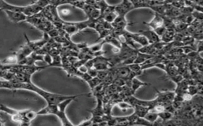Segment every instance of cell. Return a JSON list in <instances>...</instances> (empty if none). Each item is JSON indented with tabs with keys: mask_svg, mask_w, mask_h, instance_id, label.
Returning <instances> with one entry per match:
<instances>
[{
	"mask_svg": "<svg viewBox=\"0 0 203 126\" xmlns=\"http://www.w3.org/2000/svg\"><path fill=\"white\" fill-rule=\"evenodd\" d=\"M11 81V89H23V90L31 91V92H35L38 94L40 96H42L44 99L47 102L48 105H57L60 103V102L65 100L67 99H77L78 97L80 96H87V94H83V95H77V96H64V95H59V94H54L52 92H47V91L43 90L41 88L37 87L35 85L34 83L30 82H26V83H22L17 80H12Z\"/></svg>",
	"mask_w": 203,
	"mask_h": 126,
	"instance_id": "6da1fadb",
	"label": "cell"
},
{
	"mask_svg": "<svg viewBox=\"0 0 203 126\" xmlns=\"http://www.w3.org/2000/svg\"><path fill=\"white\" fill-rule=\"evenodd\" d=\"M75 100V99H67L65 100L60 102V103L57 105H48L46 107L43 108L37 113L38 115H45V114H54L56 116L58 117L60 120L62 122V124L66 126L73 125L70 121L68 120L67 117L66 116V109L71 102Z\"/></svg>",
	"mask_w": 203,
	"mask_h": 126,
	"instance_id": "7a4b0ae2",
	"label": "cell"
},
{
	"mask_svg": "<svg viewBox=\"0 0 203 126\" xmlns=\"http://www.w3.org/2000/svg\"><path fill=\"white\" fill-rule=\"evenodd\" d=\"M4 12L7 14L9 19L14 23H19L22 21H26L27 16L21 12H14L11 10H4Z\"/></svg>",
	"mask_w": 203,
	"mask_h": 126,
	"instance_id": "3957f363",
	"label": "cell"
},
{
	"mask_svg": "<svg viewBox=\"0 0 203 126\" xmlns=\"http://www.w3.org/2000/svg\"><path fill=\"white\" fill-rule=\"evenodd\" d=\"M138 33L145 36L148 41V43H155L160 41V37L153 30H140Z\"/></svg>",
	"mask_w": 203,
	"mask_h": 126,
	"instance_id": "277c9868",
	"label": "cell"
},
{
	"mask_svg": "<svg viewBox=\"0 0 203 126\" xmlns=\"http://www.w3.org/2000/svg\"><path fill=\"white\" fill-rule=\"evenodd\" d=\"M144 24L147 25L149 26L150 28L152 29V30L157 29V28L160 27V26L164 25V20H163V17L161 14H159L157 13H155V17L152 20L148 23H144Z\"/></svg>",
	"mask_w": 203,
	"mask_h": 126,
	"instance_id": "5b68a950",
	"label": "cell"
},
{
	"mask_svg": "<svg viewBox=\"0 0 203 126\" xmlns=\"http://www.w3.org/2000/svg\"><path fill=\"white\" fill-rule=\"evenodd\" d=\"M129 36L132 38L133 41H134L135 43H139V44L141 45V47L143 46H146V45L149 44L148 43V41L147 40L146 38L144 36H142L140 33H129Z\"/></svg>",
	"mask_w": 203,
	"mask_h": 126,
	"instance_id": "8992f818",
	"label": "cell"
},
{
	"mask_svg": "<svg viewBox=\"0 0 203 126\" xmlns=\"http://www.w3.org/2000/svg\"><path fill=\"white\" fill-rule=\"evenodd\" d=\"M97 99V106L94 110H90L92 115L95 116H102L104 114V109H103V102L102 99L96 98Z\"/></svg>",
	"mask_w": 203,
	"mask_h": 126,
	"instance_id": "52a82bcc",
	"label": "cell"
},
{
	"mask_svg": "<svg viewBox=\"0 0 203 126\" xmlns=\"http://www.w3.org/2000/svg\"><path fill=\"white\" fill-rule=\"evenodd\" d=\"M149 85H150L149 83L141 81V80H139L138 79H136V77H134V78L132 80V82H131L130 88H131V91H132V93L134 95L135 92L137 91L138 88H140V87H141V86H149Z\"/></svg>",
	"mask_w": 203,
	"mask_h": 126,
	"instance_id": "ba28073f",
	"label": "cell"
},
{
	"mask_svg": "<svg viewBox=\"0 0 203 126\" xmlns=\"http://www.w3.org/2000/svg\"><path fill=\"white\" fill-rule=\"evenodd\" d=\"M175 33H176L175 31L167 30V29H166L164 34L160 36V41L166 43H171V41H173V39H174Z\"/></svg>",
	"mask_w": 203,
	"mask_h": 126,
	"instance_id": "9c48e42d",
	"label": "cell"
},
{
	"mask_svg": "<svg viewBox=\"0 0 203 126\" xmlns=\"http://www.w3.org/2000/svg\"><path fill=\"white\" fill-rule=\"evenodd\" d=\"M134 110V114L136 116L140 117V118H144L146 115L147 113L150 110V109L147 106H140V105H136L133 107Z\"/></svg>",
	"mask_w": 203,
	"mask_h": 126,
	"instance_id": "30bf717a",
	"label": "cell"
},
{
	"mask_svg": "<svg viewBox=\"0 0 203 126\" xmlns=\"http://www.w3.org/2000/svg\"><path fill=\"white\" fill-rule=\"evenodd\" d=\"M102 40H104V42L107 43H111V44L113 45V46L115 47L117 49H120L121 47V43L120 41L118 40V39H117V38L114 37V36H113L111 33H110V35H108L107 36H106L105 38H104Z\"/></svg>",
	"mask_w": 203,
	"mask_h": 126,
	"instance_id": "8fae6325",
	"label": "cell"
},
{
	"mask_svg": "<svg viewBox=\"0 0 203 126\" xmlns=\"http://www.w3.org/2000/svg\"><path fill=\"white\" fill-rule=\"evenodd\" d=\"M145 119H146L147 121H149L150 123L153 124V122H155L157 119H158V114L152 110H149L146 114L145 117H144Z\"/></svg>",
	"mask_w": 203,
	"mask_h": 126,
	"instance_id": "7c38bea8",
	"label": "cell"
},
{
	"mask_svg": "<svg viewBox=\"0 0 203 126\" xmlns=\"http://www.w3.org/2000/svg\"><path fill=\"white\" fill-rule=\"evenodd\" d=\"M172 118H173V114L165 110L158 113V118L161 121H167V120L171 119Z\"/></svg>",
	"mask_w": 203,
	"mask_h": 126,
	"instance_id": "4fadbf2b",
	"label": "cell"
},
{
	"mask_svg": "<svg viewBox=\"0 0 203 126\" xmlns=\"http://www.w3.org/2000/svg\"><path fill=\"white\" fill-rule=\"evenodd\" d=\"M129 67V69L130 70V71L135 73L137 76H140L142 73L143 70H141V66L140 64H136V63H132V64H129V65H127Z\"/></svg>",
	"mask_w": 203,
	"mask_h": 126,
	"instance_id": "5bb4252c",
	"label": "cell"
},
{
	"mask_svg": "<svg viewBox=\"0 0 203 126\" xmlns=\"http://www.w3.org/2000/svg\"><path fill=\"white\" fill-rule=\"evenodd\" d=\"M101 82H102L101 80H99L98 77H95L90 79V80L87 81V83L89 84L90 88H91V90H93V89L95 88L97 85H98Z\"/></svg>",
	"mask_w": 203,
	"mask_h": 126,
	"instance_id": "9a60e30c",
	"label": "cell"
},
{
	"mask_svg": "<svg viewBox=\"0 0 203 126\" xmlns=\"http://www.w3.org/2000/svg\"><path fill=\"white\" fill-rule=\"evenodd\" d=\"M130 2L132 3V5L133 6V8L137 9V8H148V6L145 3H144L141 0H129Z\"/></svg>",
	"mask_w": 203,
	"mask_h": 126,
	"instance_id": "2e32d148",
	"label": "cell"
},
{
	"mask_svg": "<svg viewBox=\"0 0 203 126\" xmlns=\"http://www.w3.org/2000/svg\"><path fill=\"white\" fill-rule=\"evenodd\" d=\"M37 116V112H34V111L31 110H26V114H25V117H26V120H27L28 121L30 122V121H33Z\"/></svg>",
	"mask_w": 203,
	"mask_h": 126,
	"instance_id": "e0dca14e",
	"label": "cell"
},
{
	"mask_svg": "<svg viewBox=\"0 0 203 126\" xmlns=\"http://www.w3.org/2000/svg\"><path fill=\"white\" fill-rule=\"evenodd\" d=\"M117 105L119 106V108L123 111H126L128 110L133 109V106H131L129 103H128V102H125V101H121Z\"/></svg>",
	"mask_w": 203,
	"mask_h": 126,
	"instance_id": "ac0fdd59",
	"label": "cell"
},
{
	"mask_svg": "<svg viewBox=\"0 0 203 126\" xmlns=\"http://www.w3.org/2000/svg\"><path fill=\"white\" fill-rule=\"evenodd\" d=\"M104 43H105V42H104V40H102L101 43H97V44L92 45V46L88 47H89L90 51H92V52H96V51H101Z\"/></svg>",
	"mask_w": 203,
	"mask_h": 126,
	"instance_id": "d6986e66",
	"label": "cell"
},
{
	"mask_svg": "<svg viewBox=\"0 0 203 126\" xmlns=\"http://www.w3.org/2000/svg\"><path fill=\"white\" fill-rule=\"evenodd\" d=\"M111 31L112 30H109V29H102V30L98 33L99 36H98V39L96 40V43H98V41L101 40V39H103L104 38H105L106 36H108V35H110V33H111Z\"/></svg>",
	"mask_w": 203,
	"mask_h": 126,
	"instance_id": "ffe728a7",
	"label": "cell"
},
{
	"mask_svg": "<svg viewBox=\"0 0 203 126\" xmlns=\"http://www.w3.org/2000/svg\"><path fill=\"white\" fill-rule=\"evenodd\" d=\"M109 74V69L108 70H98V73H97V76L96 77H98L99 80H101L102 81L107 77V75Z\"/></svg>",
	"mask_w": 203,
	"mask_h": 126,
	"instance_id": "44dd1931",
	"label": "cell"
},
{
	"mask_svg": "<svg viewBox=\"0 0 203 126\" xmlns=\"http://www.w3.org/2000/svg\"><path fill=\"white\" fill-rule=\"evenodd\" d=\"M100 16V10L98 9L94 8L93 10H91V14H90V16L88 18L91 19H98Z\"/></svg>",
	"mask_w": 203,
	"mask_h": 126,
	"instance_id": "7402d4cb",
	"label": "cell"
},
{
	"mask_svg": "<svg viewBox=\"0 0 203 126\" xmlns=\"http://www.w3.org/2000/svg\"><path fill=\"white\" fill-rule=\"evenodd\" d=\"M191 14H192V16L194 17V18L195 19L200 20V21H202L203 20L202 12H199V11H197V10H194V11L191 13Z\"/></svg>",
	"mask_w": 203,
	"mask_h": 126,
	"instance_id": "603a6c76",
	"label": "cell"
},
{
	"mask_svg": "<svg viewBox=\"0 0 203 126\" xmlns=\"http://www.w3.org/2000/svg\"><path fill=\"white\" fill-rule=\"evenodd\" d=\"M171 80H173V81L175 82V83H178L179 82H180L181 80H183V77H182V74H180V73H176V74H175V75L171 76V77H170Z\"/></svg>",
	"mask_w": 203,
	"mask_h": 126,
	"instance_id": "cb8c5ba5",
	"label": "cell"
},
{
	"mask_svg": "<svg viewBox=\"0 0 203 126\" xmlns=\"http://www.w3.org/2000/svg\"><path fill=\"white\" fill-rule=\"evenodd\" d=\"M153 31L160 37V36H161L162 35L164 34V32L166 31V28H165V26H164V25H162V26H160V27L157 28V29H154Z\"/></svg>",
	"mask_w": 203,
	"mask_h": 126,
	"instance_id": "d4e9b609",
	"label": "cell"
},
{
	"mask_svg": "<svg viewBox=\"0 0 203 126\" xmlns=\"http://www.w3.org/2000/svg\"><path fill=\"white\" fill-rule=\"evenodd\" d=\"M97 73H98V70H95V68H90L87 70V73L91 76V77H95L97 76Z\"/></svg>",
	"mask_w": 203,
	"mask_h": 126,
	"instance_id": "484cf974",
	"label": "cell"
},
{
	"mask_svg": "<svg viewBox=\"0 0 203 126\" xmlns=\"http://www.w3.org/2000/svg\"><path fill=\"white\" fill-rule=\"evenodd\" d=\"M202 51H203V42L202 40H199L198 44H197L196 51L198 54H200V53H202Z\"/></svg>",
	"mask_w": 203,
	"mask_h": 126,
	"instance_id": "4316f807",
	"label": "cell"
},
{
	"mask_svg": "<svg viewBox=\"0 0 203 126\" xmlns=\"http://www.w3.org/2000/svg\"><path fill=\"white\" fill-rule=\"evenodd\" d=\"M59 12L61 13V14H62L64 16H68L69 14H70L71 10H70V9H68V8L60 9V11H59Z\"/></svg>",
	"mask_w": 203,
	"mask_h": 126,
	"instance_id": "83f0119b",
	"label": "cell"
},
{
	"mask_svg": "<svg viewBox=\"0 0 203 126\" xmlns=\"http://www.w3.org/2000/svg\"><path fill=\"white\" fill-rule=\"evenodd\" d=\"M78 70H79V72H81V73H87V67L86 66V65H81V66H79V68H78Z\"/></svg>",
	"mask_w": 203,
	"mask_h": 126,
	"instance_id": "f1b7e54d",
	"label": "cell"
},
{
	"mask_svg": "<svg viewBox=\"0 0 203 126\" xmlns=\"http://www.w3.org/2000/svg\"><path fill=\"white\" fill-rule=\"evenodd\" d=\"M76 47H77V48L79 49V50H82V49H83V48L88 47V45H87V43H77V44H76Z\"/></svg>",
	"mask_w": 203,
	"mask_h": 126,
	"instance_id": "f546056e",
	"label": "cell"
},
{
	"mask_svg": "<svg viewBox=\"0 0 203 126\" xmlns=\"http://www.w3.org/2000/svg\"><path fill=\"white\" fill-rule=\"evenodd\" d=\"M79 125H92V122H91V119H89V120H87V121H83V122L80 123Z\"/></svg>",
	"mask_w": 203,
	"mask_h": 126,
	"instance_id": "4dcf8cb0",
	"label": "cell"
},
{
	"mask_svg": "<svg viewBox=\"0 0 203 126\" xmlns=\"http://www.w3.org/2000/svg\"><path fill=\"white\" fill-rule=\"evenodd\" d=\"M5 124V121L2 120V118H0V126H2Z\"/></svg>",
	"mask_w": 203,
	"mask_h": 126,
	"instance_id": "1f68e13d",
	"label": "cell"
},
{
	"mask_svg": "<svg viewBox=\"0 0 203 126\" xmlns=\"http://www.w3.org/2000/svg\"><path fill=\"white\" fill-rule=\"evenodd\" d=\"M157 1H160V2H162L164 3V1H165V0H157Z\"/></svg>",
	"mask_w": 203,
	"mask_h": 126,
	"instance_id": "d6a6232c",
	"label": "cell"
},
{
	"mask_svg": "<svg viewBox=\"0 0 203 126\" xmlns=\"http://www.w3.org/2000/svg\"><path fill=\"white\" fill-rule=\"evenodd\" d=\"M0 118H1V117H0Z\"/></svg>",
	"mask_w": 203,
	"mask_h": 126,
	"instance_id": "836d02e7",
	"label": "cell"
}]
</instances>
